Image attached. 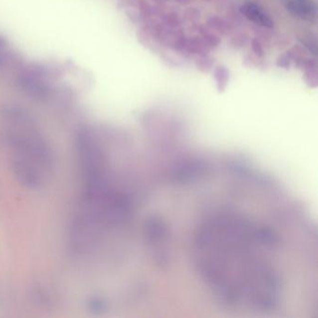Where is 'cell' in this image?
I'll list each match as a JSON object with an SVG mask.
<instances>
[{"label":"cell","instance_id":"obj_5","mask_svg":"<svg viewBox=\"0 0 318 318\" xmlns=\"http://www.w3.org/2000/svg\"><path fill=\"white\" fill-rule=\"evenodd\" d=\"M241 12L245 15L249 21L255 22L258 25L268 28L274 27V22L271 19V17L256 4L248 3L242 6Z\"/></svg>","mask_w":318,"mask_h":318},{"label":"cell","instance_id":"obj_7","mask_svg":"<svg viewBox=\"0 0 318 318\" xmlns=\"http://www.w3.org/2000/svg\"><path fill=\"white\" fill-rule=\"evenodd\" d=\"M215 78L217 80V87L219 91L224 90L225 87L227 86V82L229 80V72L226 67L220 66L218 67L216 73H215Z\"/></svg>","mask_w":318,"mask_h":318},{"label":"cell","instance_id":"obj_8","mask_svg":"<svg viewBox=\"0 0 318 318\" xmlns=\"http://www.w3.org/2000/svg\"><path fill=\"white\" fill-rule=\"evenodd\" d=\"M6 60V42L0 37V65H3Z\"/></svg>","mask_w":318,"mask_h":318},{"label":"cell","instance_id":"obj_3","mask_svg":"<svg viewBox=\"0 0 318 318\" xmlns=\"http://www.w3.org/2000/svg\"><path fill=\"white\" fill-rule=\"evenodd\" d=\"M146 236L149 239V245L152 246L153 257L159 265L167 263V244L168 231L166 225L156 217H152L146 227Z\"/></svg>","mask_w":318,"mask_h":318},{"label":"cell","instance_id":"obj_6","mask_svg":"<svg viewBox=\"0 0 318 318\" xmlns=\"http://www.w3.org/2000/svg\"><path fill=\"white\" fill-rule=\"evenodd\" d=\"M286 7L291 14L303 19H311L317 13V6L313 0H288Z\"/></svg>","mask_w":318,"mask_h":318},{"label":"cell","instance_id":"obj_2","mask_svg":"<svg viewBox=\"0 0 318 318\" xmlns=\"http://www.w3.org/2000/svg\"><path fill=\"white\" fill-rule=\"evenodd\" d=\"M1 135L16 178L26 188H39L51 177V147L33 117L17 105L0 110Z\"/></svg>","mask_w":318,"mask_h":318},{"label":"cell","instance_id":"obj_9","mask_svg":"<svg viewBox=\"0 0 318 318\" xmlns=\"http://www.w3.org/2000/svg\"><path fill=\"white\" fill-rule=\"evenodd\" d=\"M252 45H253L254 51H255L258 55H260V56L263 55V50H262L260 44L259 43V41H257L256 39H254Z\"/></svg>","mask_w":318,"mask_h":318},{"label":"cell","instance_id":"obj_1","mask_svg":"<svg viewBox=\"0 0 318 318\" xmlns=\"http://www.w3.org/2000/svg\"><path fill=\"white\" fill-rule=\"evenodd\" d=\"M278 244L275 232L234 216L213 218L197 237L198 267L227 304L272 310L278 304L280 279L264 251Z\"/></svg>","mask_w":318,"mask_h":318},{"label":"cell","instance_id":"obj_4","mask_svg":"<svg viewBox=\"0 0 318 318\" xmlns=\"http://www.w3.org/2000/svg\"><path fill=\"white\" fill-rule=\"evenodd\" d=\"M18 84L24 94L36 100L46 99L51 92L47 80L34 71L22 72L19 76Z\"/></svg>","mask_w":318,"mask_h":318}]
</instances>
